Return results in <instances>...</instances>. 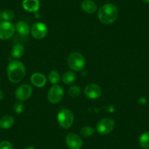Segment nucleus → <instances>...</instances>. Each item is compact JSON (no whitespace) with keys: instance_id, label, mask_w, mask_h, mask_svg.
<instances>
[{"instance_id":"obj_1","label":"nucleus","mask_w":149,"mask_h":149,"mask_svg":"<svg viewBox=\"0 0 149 149\" xmlns=\"http://www.w3.org/2000/svg\"><path fill=\"white\" fill-rule=\"evenodd\" d=\"M97 16L102 24H107V25L111 24L115 22L118 18V9L113 4H105L99 9Z\"/></svg>"},{"instance_id":"obj_2","label":"nucleus","mask_w":149,"mask_h":149,"mask_svg":"<svg viewBox=\"0 0 149 149\" xmlns=\"http://www.w3.org/2000/svg\"><path fill=\"white\" fill-rule=\"evenodd\" d=\"M7 72L9 81L13 84H18L21 82L25 77V66L21 61L13 60L8 64Z\"/></svg>"},{"instance_id":"obj_3","label":"nucleus","mask_w":149,"mask_h":149,"mask_svg":"<svg viewBox=\"0 0 149 149\" xmlns=\"http://www.w3.org/2000/svg\"><path fill=\"white\" fill-rule=\"evenodd\" d=\"M67 64L70 69L74 71L79 72L85 67L86 60L81 53L72 52L67 58Z\"/></svg>"},{"instance_id":"obj_4","label":"nucleus","mask_w":149,"mask_h":149,"mask_svg":"<svg viewBox=\"0 0 149 149\" xmlns=\"http://www.w3.org/2000/svg\"><path fill=\"white\" fill-rule=\"evenodd\" d=\"M57 121L63 129H69L74 123V115L69 109H62L57 115Z\"/></svg>"},{"instance_id":"obj_5","label":"nucleus","mask_w":149,"mask_h":149,"mask_svg":"<svg viewBox=\"0 0 149 149\" xmlns=\"http://www.w3.org/2000/svg\"><path fill=\"white\" fill-rule=\"evenodd\" d=\"M114 127L115 121L113 120L110 118H104L97 123L96 130L100 134H107L114 130Z\"/></svg>"},{"instance_id":"obj_6","label":"nucleus","mask_w":149,"mask_h":149,"mask_svg":"<svg viewBox=\"0 0 149 149\" xmlns=\"http://www.w3.org/2000/svg\"><path fill=\"white\" fill-rule=\"evenodd\" d=\"M15 31V26L10 21L0 22V40H7L13 36Z\"/></svg>"},{"instance_id":"obj_7","label":"nucleus","mask_w":149,"mask_h":149,"mask_svg":"<svg viewBox=\"0 0 149 149\" xmlns=\"http://www.w3.org/2000/svg\"><path fill=\"white\" fill-rule=\"evenodd\" d=\"M64 95V91L61 86L54 85L49 89L48 93V100L52 104H56L62 100Z\"/></svg>"},{"instance_id":"obj_8","label":"nucleus","mask_w":149,"mask_h":149,"mask_svg":"<svg viewBox=\"0 0 149 149\" xmlns=\"http://www.w3.org/2000/svg\"><path fill=\"white\" fill-rule=\"evenodd\" d=\"M31 36L36 40H42L48 34V28L45 24L41 22L34 23L31 27Z\"/></svg>"},{"instance_id":"obj_9","label":"nucleus","mask_w":149,"mask_h":149,"mask_svg":"<svg viewBox=\"0 0 149 149\" xmlns=\"http://www.w3.org/2000/svg\"><path fill=\"white\" fill-rule=\"evenodd\" d=\"M33 88L29 84H23L20 86L15 92V96L19 101L24 102L29 100L32 94Z\"/></svg>"},{"instance_id":"obj_10","label":"nucleus","mask_w":149,"mask_h":149,"mask_svg":"<svg viewBox=\"0 0 149 149\" xmlns=\"http://www.w3.org/2000/svg\"><path fill=\"white\" fill-rule=\"evenodd\" d=\"M66 143L70 149H81L83 146L82 139L78 134L70 132L66 137Z\"/></svg>"},{"instance_id":"obj_11","label":"nucleus","mask_w":149,"mask_h":149,"mask_svg":"<svg viewBox=\"0 0 149 149\" xmlns=\"http://www.w3.org/2000/svg\"><path fill=\"white\" fill-rule=\"evenodd\" d=\"M84 94L88 98L95 100L102 95V88L97 84H88L84 88Z\"/></svg>"},{"instance_id":"obj_12","label":"nucleus","mask_w":149,"mask_h":149,"mask_svg":"<svg viewBox=\"0 0 149 149\" xmlns=\"http://www.w3.org/2000/svg\"><path fill=\"white\" fill-rule=\"evenodd\" d=\"M22 6L26 11L35 13L40 9V3L39 0H24L22 2Z\"/></svg>"},{"instance_id":"obj_13","label":"nucleus","mask_w":149,"mask_h":149,"mask_svg":"<svg viewBox=\"0 0 149 149\" xmlns=\"http://www.w3.org/2000/svg\"><path fill=\"white\" fill-rule=\"evenodd\" d=\"M46 78L43 74L40 72H36L32 74L31 76V82L34 86L37 88H42L46 84Z\"/></svg>"},{"instance_id":"obj_14","label":"nucleus","mask_w":149,"mask_h":149,"mask_svg":"<svg viewBox=\"0 0 149 149\" xmlns=\"http://www.w3.org/2000/svg\"><path fill=\"white\" fill-rule=\"evenodd\" d=\"M81 8L86 13L92 14L97 10V5L92 0H84L81 3Z\"/></svg>"},{"instance_id":"obj_15","label":"nucleus","mask_w":149,"mask_h":149,"mask_svg":"<svg viewBox=\"0 0 149 149\" xmlns=\"http://www.w3.org/2000/svg\"><path fill=\"white\" fill-rule=\"evenodd\" d=\"M15 30H17L20 34L23 36H26L31 32V28L26 22L23 21H19L15 25Z\"/></svg>"},{"instance_id":"obj_16","label":"nucleus","mask_w":149,"mask_h":149,"mask_svg":"<svg viewBox=\"0 0 149 149\" xmlns=\"http://www.w3.org/2000/svg\"><path fill=\"white\" fill-rule=\"evenodd\" d=\"M15 123V119L10 116H5L0 119V127L4 130H8L12 127Z\"/></svg>"},{"instance_id":"obj_17","label":"nucleus","mask_w":149,"mask_h":149,"mask_svg":"<svg viewBox=\"0 0 149 149\" xmlns=\"http://www.w3.org/2000/svg\"><path fill=\"white\" fill-rule=\"evenodd\" d=\"M24 47L21 44H16L14 45L11 50V56L14 58H20L23 56L24 54Z\"/></svg>"},{"instance_id":"obj_18","label":"nucleus","mask_w":149,"mask_h":149,"mask_svg":"<svg viewBox=\"0 0 149 149\" xmlns=\"http://www.w3.org/2000/svg\"><path fill=\"white\" fill-rule=\"evenodd\" d=\"M76 80V74H74L73 72L68 71L66 72L62 76V81L67 85L71 84L74 83Z\"/></svg>"},{"instance_id":"obj_19","label":"nucleus","mask_w":149,"mask_h":149,"mask_svg":"<svg viewBox=\"0 0 149 149\" xmlns=\"http://www.w3.org/2000/svg\"><path fill=\"white\" fill-rule=\"evenodd\" d=\"M140 146L143 149H149V132L143 133L139 140Z\"/></svg>"},{"instance_id":"obj_20","label":"nucleus","mask_w":149,"mask_h":149,"mask_svg":"<svg viewBox=\"0 0 149 149\" xmlns=\"http://www.w3.org/2000/svg\"><path fill=\"white\" fill-rule=\"evenodd\" d=\"M60 74L56 70H53V71L50 72L48 74V80H49L50 83L54 85H56L58 82L60 81Z\"/></svg>"},{"instance_id":"obj_21","label":"nucleus","mask_w":149,"mask_h":149,"mask_svg":"<svg viewBox=\"0 0 149 149\" xmlns=\"http://www.w3.org/2000/svg\"><path fill=\"white\" fill-rule=\"evenodd\" d=\"M1 18L5 21H11L15 18V13L12 10H5L1 13Z\"/></svg>"},{"instance_id":"obj_22","label":"nucleus","mask_w":149,"mask_h":149,"mask_svg":"<svg viewBox=\"0 0 149 149\" xmlns=\"http://www.w3.org/2000/svg\"><path fill=\"white\" fill-rule=\"evenodd\" d=\"M81 93V89L78 86H72L68 89V94L71 97H78Z\"/></svg>"},{"instance_id":"obj_23","label":"nucleus","mask_w":149,"mask_h":149,"mask_svg":"<svg viewBox=\"0 0 149 149\" xmlns=\"http://www.w3.org/2000/svg\"><path fill=\"white\" fill-rule=\"evenodd\" d=\"M94 129L93 127H90V126H85L83 127L81 130V134H82L84 137H88L92 135L94 133Z\"/></svg>"},{"instance_id":"obj_24","label":"nucleus","mask_w":149,"mask_h":149,"mask_svg":"<svg viewBox=\"0 0 149 149\" xmlns=\"http://www.w3.org/2000/svg\"><path fill=\"white\" fill-rule=\"evenodd\" d=\"M13 110L14 113H15V114H17V115L21 114L24 110V105L22 103V102L19 101L18 102H15L13 106Z\"/></svg>"},{"instance_id":"obj_25","label":"nucleus","mask_w":149,"mask_h":149,"mask_svg":"<svg viewBox=\"0 0 149 149\" xmlns=\"http://www.w3.org/2000/svg\"><path fill=\"white\" fill-rule=\"evenodd\" d=\"M0 149H14V148L12 143L7 140H4L0 143Z\"/></svg>"},{"instance_id":"obj_26","label":"nucleus","mask_w":149,"mask_h":149,"mask_svg":"<svg viewBox=\"0 0 149 149\" xmlns=\"http://www.w3.org/2000/svg\"><path fill=\"white\" fill-rule=\"evenodd\" d=\"M139 103L141 104H146V102H147V100H146V98H144V97H140V100H139Z\"/></svg>"},{"instance_id":"obj_27","label":"nucleus","mask_w":149,"mask_h":149,"mask_svg":"<svg viewBox=\"0 0 149 149\" xmlns=\"http://www.w3.org/2000/svg\"><path fill=\"white\" fill-rule=\"evenodd\" d=\"M5 97V94H4V92L2 91V90L0 89V100H2V99L4 98Z\"/></svg>"},{"instance_id":"obj_28","label":"nucleus","mask_w":149,"mask_h":149,"mask_svg":"<svg viewBox=\"0 0 149 149\" xmlns=\"http://www.w3.org/2000/svg\"><path fill=\"white\" fill-rule=\"evenodd\" d=\"M24 149H35V148H34V147H32V146H29V147L25 148Z\"/></svg>"},{"instance_id":"obj_29","label":"nucleus","mask_w":149,"mask_h":149,"mask_svg":"<svg viewBox=\"0 0 149 149\" xmlns=\"http://www.w3.org/2000/svg\"><path fill=\"white\" fill-rule=\"evenodd\" d=\"M142 1H143V2H146V3L149 4V0H142Z\"/></svg>"}]
</instances>
